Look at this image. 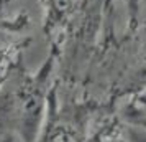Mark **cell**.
I'll list each match as a JSON object with an SVG mask.
<instances>
[{"label":"cell","mask_w":146,"mask_h":142,"mask_svg":"<svg viewBox=\"0 0 146 142\" xmlns=\"http://www.w3.org/2000/svg\"><path fill=\"white\" fill-rule=\"evenodd\" d=\"M56 78L58 60L51 51L36 71L25 66L23 56L15 61L0 86V132L36 142Z\"/></svg>","instance_id":"cell-1"},{"label":"cell","mask_w":146,"mask_h":142,"mask_svg":"<svg viewBox=\"0 0 146 142\" xmlns=\"http://www.w3.org/2000/svg\"><path fill=\"white\" fill-rule=\"evenodd\" d=\"M120 121V108L56 78L36 142H104Z\"/></svg>","instance_id":"cell-2"},{"label":"cell","mask_w":146,"mask_h":142,"mask_svg":"<svg viewBox=\"0 0 146 142\" xmlns=\"http://www.w3.org/2000/svg\"><path fill=\"white\" fill-rule=\"evenodd\" d=\"M41 28L51 51H79L102 38L115 15L113 0H40Z\"/></svg>","instance_id":"cell-3"},{"label":"cell","mask_w":146,"mask_h":142,"mask_svg":"<svg viewBox=\"0 0 146 142\" xmlns=\"http://www.w3.org/2000/svg\"><path fill=\"white\" fill-rule=\"evenodd\" d=\"M30 28L31 17L28 12L0 13V53L20 43H31Z\"/></svg>","instance_id":"cell-4"},{"label":"cell","mask_w":146,"mask_h":142,"mask_svg":"<svg viewBox=\"0 0 146 142\" xmlns=\"http://www.w3.org/2000/svg\"><path fill=\"white\" fill-rule=\"evenodd\" d=\"M105 142H146V126L126 121L120 116V121L108 132Z\"/></svg>","instance_id":"cell-5"},{"label":"cell","mask_w":146,"mask_h":142,"mask_svg":"<svg viewBox=\"0 0 146 142\" xmlns=\"http://www.w3.org/2000/svg\"><path fill=\"white\" fill-rule=\"evenodd\" d=\"M126 12L125 30H135L146 20V0H123Z\"/></svg>","instance_id":"cell-6"},{"label":"cell","mask_w":146,"mask_h":142,"mask_svg":"<svg viewBox=\"0 0 146 142\" xmlns=\"http://www.w3.org/2000/svg\"><path fill=\"white\" fill-rule=\"evenodd\" d=\"M120 111L146 116V91H143V93L138 94L136 98H133L131 101L121 104V106H120Z\"/></svg>","instance_id":"cell-7"},{"label":"cell","mask_w":146,"mask_h":142,"mask_svg":"<svg viewBox=\"0 0 146 142\" xmlns=\"http://www.w3.org/2000/svg\"><path fill=\"white\" fill-rule=\"evenodd\" d=\"M0 142H21L18 137H15L12 134H7V132H0Z\"/></svg>","instance_id":"cell-8"},{"label":"cell","mask_w":146,"mask_h":142,"mask_svg":"<svg viewBox=\"0 0 146 142\" xmlns=\"http://www.w3.org/2000/svg\"><path fill=\"white\" fill-rule=\"evenodd\" d=\"M15 2H18V0H0V13H5V8Z\"/></svg>","instance_id":"cell-9"},{"label":"cell","mask_w":146,"mask_h":142,"mask_svg":"<svg viewBox=\"0 0 146 142\" xmlns=\"http://www.w3.org/2000/svg\"><path fill=\"white\" fill-rule=\"evenodd\" d=\"M123 112H125V111H123ZM131 114H133V112H131ZM139 116H141V114H139Z\"/></svg>","instance_id":"cell-10"},{"label":"cell","mask_w":146,"mask_h":142,"mask_svg":"<svg viewBox=\"0 0 146 142\" xmlns=\"http://www.w3.org/2000/svg\"><path fill=\"white\" fill-rule=\"evenodd\" d=\"M104 142H105V141H104Z\"/></svg>","instance_id":"cell-11"}]
</instances>
